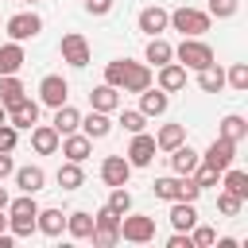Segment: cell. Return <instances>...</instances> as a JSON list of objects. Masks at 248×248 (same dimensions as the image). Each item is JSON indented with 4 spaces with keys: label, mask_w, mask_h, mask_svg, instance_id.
<instances>
[{
    "label": "cell",
    "mask_w": 248,
    "mask_h": 248,
    "mask_svg": "<svg viewBox=\"0 0 248 248\" xmlns=\"http://www.w3.org/2000/svg\"><path fill=\"white\" fill-rule=\"evenodd\" d=\"M35 213H39L35 194L12 198V202H8V232H12V236H31V232H35Z\"/></svg>",
    "instance_id": "cell-1"
},
{
    "label": "cell",
    "mask_w": 248,
    "mask_h": 248,
    "mask_svg": "<svg viewBox=\"0 0 248 248\" xmlns=\"http://www.w3.org/2000/svg\"><path fill=\"white\" fill-rule=\"evenodd\" d=\"M151 190H155V198H163V202H194V198L202 194V186H198L190 174H163V178L151 182Z\"/></svg>",
    "instance_id": "cell-2"
},
{
    "label": "cell",
    "mask_w": 248,
    "mask_h": 248,
    "mask_svg": "<svg viewBox=\"0 0 248 248\" xmlns=\"http://www.w3.org/2000/svg\"><path fill=\"white\" fill-rule=\"evenodd\" d=\"M209 12H198V8H178V12H170V27L174 31H182V39H202L205 31H209Z\"/></svg>",
    "instance_id": "cell-3"
},
{
    "label": "cell",
    "mask_w": 248,
    "mask_h": 248,
    "mask_svg": "<svg viewBox=\"0 0 248 248\" xmlns=\"http://www.w3.org/2000/svg\"><path fill=\"white\" fill-rule=\"evenodd\" d=\"M120 240H128V244H147V240H155V217L128 209V213L120 217Z\"/></svg>",
    "instance_id": "cell-4"
},
{
    "label": "cell",
    "mask_w": 248,
    "mask_h": 248,
    "mask_svg": "<svg viewBox=\"0 0 248 248\" xmlns=\"http://www.w3.org/2000/svg\"><path fill=\"white\" fill-rule=\"evenodd\" d=\"M174 58H178L186 70H205V66L213 62V46L202 43V39H182V43L174 46Z\"/></svg>",
    "instance_id": "cell-5"
},
{
    "label": "cell",
    "mask_w": 248,
    "mask_h": 248,
    "mask_svg": "<svg viewBox=\"0 0 248 248\" xmlns=\"http://www.w3.org/2000/svg\"><path fill=\"white\" fill-rule=\"evenodd\" d=\"M89 240L101 244V248L116 244V240H120V213H112L108 205H101L97 217H93V232H89Z\"/></svg>",
    "instance_id": "cell-6"
},
{
    "label": "cell",
    "mask_w": 248,
    "mask_h": 248,
    "mask_svg": "<svg viewBox=\"0 0 248 248\" xmlns=\"http://www.w3.org/2000/svg\"><path fill=\"white\" fill-rule=\"evenodd\" d=\"M58 50H62V62H70L74 70L89 66V39H85L81 31H66L62 43H58Z\"/></svg>",
    "instance_id": "cell-7"
},
{
    "label": "cell",
    "mask_w": 248,
    "mask_h": 248,
    "mask_svg": "<svg viewBox=\"0 0 248 248\" xmlns=\"http://www.w3.org/2000/svg\"><path fill=\"white\" fill-rule=\"evenodd\" d=\"M4 31H8V39H16V43H27V39H35V35L43 31V19H39L35 12H16V16L4 23Z\"/></svg>",
    "instance_id": "cell-8"
},
{
    "label": "cell",
    "mask_w": 248,
    "mask_h": 248,
    "mask_svg": "<svg viewBox=\"0 0 248 248\" xmlns=\"http://www.w3.org/2000/svg\"><path fill=\"white\" fill-rule=\"evenodd\" d=\"M232 159H236V143H232V140H225V136H217V140L202 151V163H205V167H213V170L232 167Z\"/></svg>",
    "instance_id": "cell-9"
},
{
    "label": "cell",
    "mask_w": 248,
    "mask_h": 248,
    "mask_svg": "<svg viewBox=\"0 0 248 248\" xmlns=\"http://www.w3.org/2000/svg\"><path fill=\"white\" fill-rule=\"evenodd\" d=\"M66 97H70V81H66L62 74H46V78L39 81V101H43V105L58 108V105H66Z\"/></svg>",
    "instance_id": "cell-10"
},
{
    "label": "cell",
    "mask_w": 248,
    "mask_h": 248,
    "mask_svg": "<svg viewBox=\"0 0 248 248\" xmlns=\"http://www.w3.org/2000/svg\"><path fill=\"white\" fill-rule=\"evenodd\" d=\"M124 159L132 163V170H136V167H151V159H155V136L136 132L132 143H128V151H124Z\"/></svg>",
    "instance_id": "cell-11"
},
{
    "label": "cell",
    "mask_w": 248,
    "mask_h": 248,
    "mask_svg": "<svg viewBox=\"0 0 248 248\" xmlns=\"http://www.w3.org/2000/svg\"><path fill=\"white\" fill-rule=\"evenodd\" d=\"M8 124L19 128V132H31V128L39 124V101H31V97L16 101V105L8 108Z\"/></svg>",
    "instance_id": "cell-12"
},
{
    "label": "cell",
    "mask_w": 248,
    "mask_h": 248,
    "mask_svg": "<svg viewBox=\"0 0 248 248\" xmlns=\"http://www.w3.org/2000/svg\"><path fill=\"white\" fill-rule=\"evenodd\" d=\"M58 147H62V155H66L70 163H85V159L93 155V140H89L85 132H66V136L58 140Z\"/></svg>",
    "instance_id": "cell-13"
},
{
    "label": "cell",
    "mask_w": 248,
    "mask_h": 248,
    "mask_svg": "<svg viewBox=\"0 0 248 248\" xmlns=\"http://www.w3.org/2000/svg\"><path fill=\"white\" fill-rule=\"evenodd\" d=\"M101 178H105V186H128L132 163H128L124 155H105V159H101Z\"/></svg>",
    "instance_id": "cell-14"
},
{
    "label": "cell",
    "mask_w": 248,
    "mask_h": 248,
    "mask_svg": "<svg viewBox=\"0 0 248 248\" xmlns=\"http://www.w3.org/2000/svg\"><path fill=\"white\" fill-rule=\"evenodd\" d=\"M136 23H140V31L151 39V35H163V31L170 27V12H167V8H159V4H151V8H143V12H140V19H136Z\"/></svg>",
    "instance_id": "cell-15"
},
{
    "label": "cell",
    "mask_w": 248,
    "mask_h": 248,
    "mask_svg": "<svg viewBox=\"0 0 248 248\" xmlns=\"http://www.w3.org/2000/svg\"><path fill=\"white\" fill-rule=\"evenodd\" d=\"M147 85H151V66L128 62V66H124V81H120V93H143Z\"/></svg>",
    "instance_id": "cell-16"
},
{
    "label": "cell",
    "mask_w": 248,
    "mask_h": 248,
    "mask_svg": "<svg viewBox=\"0 0 248 248\" xmlns=\"http://www.w3.org/2000/svg\"><path fill=\"white\" fill-rule=\"evenodd\" d=\"M155 81H159L163 93H178V89H186V66L170 58V62L159 66V78H155Z\"/></svg>",
    "instance_id": "cell-17"
},
{
    "label": "cell",
    "mask_w": 248,
    "mask_h": 248,
    "mask_svg": "<svg viewBox=\"0 0 248 248\" xmlns=\"http://www.w3.org/2000/svg\"><path fill=\"white\" fill-rule=\"evenodd\" d=\"M12 174H16V186H19V194H39V190H43V182H46L43 167H35V163H27V167H16Z\"/></svg>",
    "instance_id": "cell-18"
},
{
    "label": "cell",
    "mask_w": 248,
    "mask_h": 248,
    "mask_svg": "<svg viewBox=\"0 0 248 248\" xmlns=\"http://www.w3.org/2000/svg\"><path fill=\"white\" fill-rule=\"evenodd\" d=\"M58 132L50 128V124H35L31 128V147H35V155H54L58 151Z\"/></svg>",
    "instance_id": "cell-19"
},
{
    "label": "cell",
    "mask_w": 248,
    "mask_h": 248,
    "mask_svg": "<svg viewBox=\"0 0 248 248\" xmlns=\"http://www.w3.org/2000/svg\"><path fill=\"white\" fill-rule=\"evenodd\" d=\"M167 155H170V170H174V174H194V167L202 163V155H198L190 143H178V147L167 151Z\"/></svg>",
    "instance_id": "cell-20"
},
{
    "label": "cell",
    "mask_w": 248,
    "mask_h": 248,
    "mask_svg": "<svg viewBox=\"0 0 248 248\" xmlns=\"http://www.w3.org/2000/svg\"><path fill=\"white\" fill-rule=\"evenodd\" d=\"M194 225H198L194 202H170V229H174V232H190Z\"/></svg>",
    "instance_id": "cell-21"
},
{
    "label": "cell",
    "mask_w": 248,
    "mask_h": 248,
    "mask_svg": "<svg viewBox=\"0 0 248 248\" xmlns=\"http://www.w3.org/2000/svg\"><path fill=\"white\" fill-rule=\"evenodd\" d=\"M35 229L43 236H62L66 232V213L62 209H39L35 213Z\"/></svg>",
    "instance_id": "cell-22"
},
{
    "label": "cell",
    "mask_w": 248,
    "mask_h": 248,
    "mask_svg": "<svg viewBox=\"0 0 248 248\" xmlns=\"http://www.w3.org/2000/svg\"><path fill=\"white\" fill-rule=\"evenodd\" d=\"M23 62H27L23 43H16V39H12V43H4V46H0V78H4V74H19V70H23Z\"/></svg>",
    "instance_id": "cell-23"
},
{
    "label": "cell",
    "mask_w": 248,
    "mask_h": 248,
    "mask_svg": "<svg viewBox=\"0 0 248 248\" xmlns=\"http://www.w3.org/2000/svg\"><path fill=\"white\" fill-rule=\"evenodd\" d=\"M89 105H93L97 112H116V108H120V89H116V85H105V81H101V85H97V89L89 93Z\"/></svg>",
    "instance_id": "cell-24"
},
{
    "label": "cell",
    "mask_w": 248,
    "mask_h": 248,
    "mask_svg": "<svg viewBox=\"0 0 248 248\" xmlns=\"http://www.w3.org/2000/svg\"><path fill=\"white\" fill-rule=\"evenodd\" d=\"M167 105H170V97H167L159 85H155V89L147 85V89L140 93V112H143V116H163V112H167Z\"/></svg>",
    "instance_id": "cell-25"
},
{
    "label": "cell",
    "mask_w": 248,
    "mask_h": 248,
    "mask_svg": "<svg viewBox=\"0 0 248 248\" xmlns=\"http://www.w3.org/2000/svg\"><path fill=\"white\" fill-rule=\"evenodd\" d=\"M78 128H81L89 140H105V136L112 132V120H108V112H97V108H93L89 116H81V124H78Z\"/></svg>",
    "instance_id": "cell-26"
},
{
    "label": "cell",
    "mask_w": 248,
    "mask_h": 248,
    "mask_svg": "<svg viewBox=\"0 0 248 248\" xmlns=\"http://www.w3.org/2000/svg\"><path fill=\"white\" fill-rule=\"evenodd\" d=\"M78 124H81V112H78L74 105H58V108H54V120H50V128H54L58 136H66V132H78Z\"/></svg>",
    "instance_id": "cell-27"
},
{
    "label": "cell",
    "mask_w": 248,
    "mask_h": 248,
    "mask_svg": "<svg viewBox=\"0 0 248 248\" xmlns=\"http://www.w3.org/2000/svg\"><path fill=\"white\" fill-rule=\"evenodd\" d=\"M178 143H186V124H163L155 132V147L159 151H174Z\"/></svg>",
    "instance_id": "cell-28"
},
{
    "label": "cell",
    "mask_w": 248,
    "mask_h": 248,
    "mask_svg": "<svg viewBox=\"0 0 248 248\" xmlns=\"http://www.w3.org/2000/svg\"><path fill=\"white\" fill-rule=\"evenodd\" d=\"M66 232H70L74 240H89V232H93V213H85V209L66 213Z\"/></svg>",
    "instance_id": "cell-29"
},
{
    "label": "cell",
    "mask_w": 248,
    "mask_h": 248,
    "mask_svg": "<svg viewBox=\"0 0 248 248\" xmlns=\"http://www.w3.org/2000/svg\"><path fill=\"white\" fill-rule=\"evenodd\" d=\"M221 186H225L229 194H236V198L248 202V174H244L240 167H225V170H221Z\"/></svg>",
    "instance_id": "cell-30"
},
{
    "label": "cell",
    "mask_w": 248,
    "mask_h": 248,
    "mask_svg": "<svg viewBox=\"0 0 248 248\" xmlns=\"http://www.w3.org/2000/svg\"><path fill=\"white\" fill-rule=\"evenodd\" d=\"M23 97H27L23 81H19L16 74H4V78H0V105H4V108H12V105H16V101H23Z\"/></svg>",
    "instance_id": "cell-31"
},
{
    "label": "cell",
    "mask_w": 248,
    "mask_h": 248,
    "mask_svg": "<svg viewBox=\"0 0 248 248\" xmlns=\"http://www.w3.org/2000/svg\"><path fill=\"white\" fill-rule=\"evenodd\" d=\"M198 85H202V93H221L225 89V70L217 62H209L205 70H198Z\"/></svg>",
    "instance_id": "cell-32"
},
{
    "label": "cell",
    "mask_w": 248,
    "mask_h": 248,
    "mask_svg": "<svg viewBox=\"0 0 248 248\" xmlns=\"http://www.w3.org/2000/svg\"><path fill=\"white\" fill-rule=\"evenodd\" d=\"M143 54H147V62L163 66V62H170V58H174V46H170V43H167L163 35H151V39H147V50H143Z\"/></svg>",
    "instance_id": "cell-33"
},
{
    "label": "cell",
    "mask_w": 248,
    "mask_h": 248,
    "mask_svg": "<svg viewBox=\"0 0 248 248\" xmlns=\"http://www.w3.org/2000/svg\"><path fill=\"white\" fill-rule=\"evenodd\" d=\"M217 136H225V140H232V143H240L244 136H248V120L240 116V112H229L225 120H221V132Z\"/></svg>",
    "instance_id": "cell-34"
},
{
    "label": "cell",
    "mask_w": 248,
    "mask_h": 248,
    "mask_svg": "<svg viewBox=\"0 0 248 248\" xmlns=\"http://www.w3.org/2000/svg\"><path fill=\"white\" fill-rule=\"evenodd\" d=\"M81 182H85V174H81V163H70V159H66V163L58 167V186H62V190H78Z\"/></svg>",
    "instance_id": "cell-35"
},
{
    "label": "cell",
    "mask_w": 248,
    "mask_h": 248,
    "mask_svg": "<svg viewBox=\"0 0 248 248\" xmlns=\"http://www.w3.org/2000/svg\"><path fill=\"white\" fill-rule=\"evenodd\" d=\"M225 85H232L236 93H244V89H248V62H232V66L225 70Z\"/></svg>",
    "instance_id": "cell-36"
},
{
    "label": "cell",
    "mask_w": 248,
    "mask_h": 248,
    "mask_svg": "<svg viewBox=\"0 0 248 248\" xmlns=\"http://www.w3.org/2000/svg\"><path fill=\"white\" fill-rule=\"evenodd\" d=\"M116 124H120V128H124L128 136H136V132H143V128H147V116H143L140 108H124Z\"/></svg>",
    "instance_id": "cell-37"
},
{
    "label": "cell",
    "mask_w": 248,
    "mask_h": 248,
    "mask_svg": "<svg viewBox=\"0 0 248 248\" xmlns=\"http://www.w3.org/2000/svg\"><path fill=\"white\" fill-rule=\"evenodd\" d=\"M105 205H108L112 213H120V217H124V213L132 209V194H128L124 186H112V194H108V202H105Z\"/></svg>",
    "instance_id": "cell-38"
},
{
    "label": "cell",
    "mask_w": 248,
    "mask_h": 248,
    "mask_svg": "<svg viewBox=\"0 0 248 248\" xmlns=\"http://www.w3.org/2000/svg\"><path fill=\"white\" fill-rule=\"evenodd\" d=\"M217 209H221L225 217H236V213L244 209V198H236V194H229V190H221V194H217Z\"/></svg>",
    "instance_id": "cell-39"
},
{
    "label": "cell",
    "mask_w": 248,
    "mask_h": 248,
    "mask_svg": "<svg viewBox=\"0 0 248 248\" xmlns=\"http://www.w3.org/2000/svg\"><path fill=\"white\" fill-rule=\"evenodd\" d=\"M240 0H209V19H232Z\"/></svg>",
    "instance_id": "cell-40"
},
{
    "label": "cell",
    "mask_w": 248,
    "mask_h": 248,
    "mask_svg": "<svg viewBox=\"0 0 248 248\" xmlns=\"http://www.w3.org/2000/svg\"><path fill=\"white\" fill-rule=\"evenodd\" d=\"M190 178H194V182H198V186L205 190V186H217V182H221V170H213V167H205V163H198Z\"/></svg>",
    "instance_id": "cell-41"
},
{
    "label": "cell",
    "mask_w": 248,
    "mask_h": 248,
    "mask_svg": "<svg viewBox=\"0 0 248 248\" xmlns=\"http://www.w3.org/2000/svg\"><path fill=\"white\" fill-rule=\"evenodd\" d=\"M213 240H217V229H209V225H194L190 229V244L194 248H209Z\"/></svg>",
    "instance_id": "cell-42"
},
{
    "label": "cell",
    "mask_w": 248,
    "mask_h": 248,
    "mask_svg": "<svg viewBox=\"0 0 248 248\" xmlns=\"http://www.w3.org/2000/svg\"><path fill=\"white\" fill-rule=\"evenodd\" d=\"M124 66H128V58L108 62V66H105V85H116V89H120V81H124Z\"/></svg>",
    "instance_id": "cell-43"
},
{
    "label": "cell",
    "mask_w": 248,
    "mask_h": 248,
    "mask_svg": "<svg viewBox=\"0 0 248 248\" xmlns=\"http://www.w3.org/2000/svg\"><path fill=\"white\" fill-rule=\"evenodd\" d=\"M16 143H19V128L0 124V151H16Z\"/></svg>",
    "instance_id": "cell-44"
},
{
    "label": "cell",
    "mask_w": 248,
    "mask_h": 248,
    "mask_svg": "<svg viewBox=\"0 0 248 248\" xmlns=\"http://www.w3.org/2000/svg\"><path fill=\"white\" fill-rule=\"evenodd\" d=\"M112 4H116V0H85V12H89V16H108Z\"/></svg>",
    "instance_id": "cell-45"
},
{
    "label": "cell",
    "mask_w": 248,
    "mask_h": 248,
    "mask_svg": "<svg viewBox=\"0 0 248 248\" xmlns=\"http://www.w3.org/2000/svg\"><path fill=\"white\" fill-rule=\"evenodd\" d=\"M12 170H16V163H12V151H0V182H4Z\"/></svg>",
    "instance_id": "cell-46"
},
{
    "label": "cell",
    "mask_w": 248,
    "mask_h": 248,
    "mask_svg": "<svg viewBox=\"0 0 248 248\" xmlns=\"http://www.w3.org/2000/svg\"><path fill=\"white\" fill-rule=\"evenodd\" d=\"M167 248H194V244H190V232H174V236L167 240Z\"/></svg>",
    "instance_id": "cell-47"
},
{
    "label": "cell",
    "mask_w": 248,
    "mask_h": 248,
    "mask_svg": "<svg viewBox=\"0 0 248 248\" xmlns=\"http://www.w3.org/2000/svg\"><path fill=\"white\" fill-rule=\"evenodd\" d=\"M12 240H16L12 232H0V248H12Z\"/></svg>",
    "instance_id": "cell-48"
},
{
    "label": "cell",
    "mask_w": 248,
    "mask_h": 248,
    "mask_svg": "<svg viewBox=\"0 0 248 248\" xmlns=\"http://www.w3.org/2000/svg\"><path fill=\"white\" fill-rule=\"evenodd\" d=\"M8 202H12V198H8V190L0 186V209H8Z\"/></svg>",
    "instance_id": "cell-49"
},
{
    "label": "cell",
    "mask_w": 248,
    "mask_h": 248,
    "mask_svg": "<svg viewBox=\"0 0 248 248\" xmlns=\"http://www.w3.org/2000/svg\"><path fill=\"white\" fill-rule=\"evenodd\" d=\"M0 232H8V209H0Z\"/></svg>",
    "instance_id": "cell-50"
},
{
    "label": "cell",
    "mask_w": 248,
    "mask_h": 248,
    "mask_svg": "<svg viewBox=\"0 0 248 248\" xmlns=\"http://www.w3.org/2000/svg\"><path fill=\"white\" fill-rule=\"evenodd\" d=\"M0 124H8V108L4 105H0Z\"/></svg>",
    "instance_id": "cell-51"
},
{
    "label": "cell",
    "mask_w": 248,
    "mask_h": 248,
    "mask_svg": "<svg viewBox=\"0 0 248 248\" xmlns=\"http://www.w3.org/2000/svg\"><path fill=\"white\" fill-rule=\"evenodd\" d=\"M23 4H39V0H23Z\"/></svg>",
    "instance_id": "cell-52"
}]
</instances>
